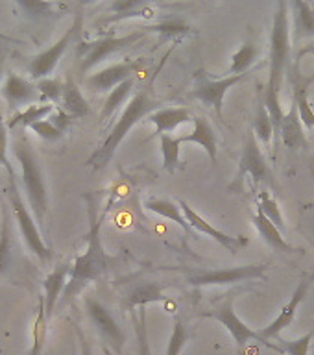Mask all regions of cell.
<instances>
[{"label":"cell","instance_id":"6da1fadb","mask_svg":"<svg viewBox=\"0 0 314 355\" xmlns=\"http://www.w3.org/2000/svg\"><path fill=\"white\" fill-rule=\"evenodd\" d=\"M87 200V215H89V232H87V246L82 255H78L76 261L72 263V272L67 283L65 293H63V304H69L74 296L82 293L89 283L98 282L105 272L110 270L111 257L105 252L100 230H102V218L98 216V207L93 194H85Z\"/></svg>","mask_w":314,"mask_h":355},{"label":"cell","instance_id":"7a4b0ae2","mask_svg":"<svg viewBox=\"0 0 314 355\" xmlns=\"http://www.w3.org/2000/svg\"><path fill=\"white\" fill-rule=\"evenodd\" d=\"M13 154L21 166V183L26 193L30 211L39 224H43L46 209H49V189L44 180L41 159L35 154L32 143L24 137V130L13 139Z\"/></svg>","mask_w":314,"mask_h":355},{"label":"cell","instance_id":"3957f363","mask_svg":"<svg viewBox=\"0 0 314 355\" xmlns=\"http://www.w3.org/2000/svg\"><path fill=\"white\" fill-rule=\"evenodd\" d=\"M157 105L159 104H157L146 91H141V93L135 94V96L128 102L126 110H124V113L121 115V119L115 122V126L111 128L110 135L104 139V143L100 144V148L89 157L87 165L93 166L94 171L104 168V166L111 161V157L115 155L116 148L121 146L122 141L126 139L130 130H132L143 116L154 113V110H157Z\"/></svg>","mask_w":314,"mask_h":355},{"label":"cell","instance_id":"277c9868","mask_svg":"<svg viewBox=\"0 0 314 355\" xmlns=\"http://www.w3.org/2000/svg\"><path fill=\"white\" fill-rule=\"evenodd\" d=\"M6 171H8V196H10V205L13 209V216H15L19 232H21L30 252L33 255H37L41 263H49L54 257V252L43 241L35 216H33L32 211L28 209V205L24 204V198H22L21 191H19V183H17L15 168L11 166V163L6 166Z\"/></svg>","mask_w":314,"mask_h":355},{"label":"cell","instance_id":"5b68a950","mask_svg":"<svg viewBox=\"0 0 314 355\" xmlns=\"http://www.w3.org/2000/svg\"><path fill=\"white\" fill-rule=\"evenodd\" d=\"M287 2H277L274 24L270 35V76L266 85L279 91L283 85V76L287 71L288 58H290V22H288Z\"/></svg>","mask_w":314,"mask_h":355},{"label":"cell","instance_id":"8992f818","mask_svg":"<svg viewBox=\"0 0 314 355\" xmlns=\"http://www.w3.org/2000/svg\"><path fill=\"white\" fill-rule=\"evenodd\" d=\"M233 300H235V296H233V294H227L226 300H222L220 304L216 305L215 309L209 311V313H205V315L213 316L215 320L220 322L222 326L226 327L227 331L232 333L233 340H235V344H237V348H238V352H241V355H244V349H246V346H248L250 340H259V343H263L270 349H276V352H279V354H281L283 349L279 344H274V343H270V340H265V338L261 337L259 333L254 331L252 327L246 326V324H244V322L238 318L237 313H235V309H233Z\"/></svg>","mask_w":314,"mask_h":355},{"label":"cell","instance_id":"52a82bcc","mask_svg":"<svg viewBox=\"0 0 314 355\" xmlns=\"http://www.w3.org/2000/svg\"><path fill=\"white\" fill-rule=\"evenodd\" d=\"M144 35H146V32L139 30V32H132L128 33V35H122V37H102L96 39V41H91V43H83L82 46H80V54H82L80 71H91L93 67L102 63V61H104L105 58H110L111 54H115V52H121V50L130 49L133 44H137Z\"/></svg>","mask_w":314,"mask_h":355},{"label":"cell","instance_id":"ba28073f","mask_svg":"<svg viewBox=\"0 0 314 355\" xmlns=\"http://www.w3.org/2000/svg\"><path fill=\"white\" fill-rule=\"evenodd\" d=\"M244 176H252L254 183H274V174L272 168L268 166V161L265 159V155L261 152L259 143L254 133H250L246 139V144L243 148V155L238 161V172L235 182H233V189H241Z\"/></svg>","mask_w":314,"mask_h":355},{"label":"cell","instance_id":"9c48e42d","mask_svg":"<svg viewBox=\"0 0 314 355\" xmlns=\"http://www.w3.org/2000/svg\"><path fill=\"white\" fill-rule=\"evenodd\" d=\"M80 28H82V15H78L74 19L72 26L52 46L43 50L41 54H35L33 58H30V61H28V72H30V76L35 78L37 82L43 80V78H49V74H52V71L58 67L61 55L65 54V50L69 49V44L72 43V39H74V35H76Z\"/></svg>","mask_w":314,"mask_h":355},{"label":"cell","instance_id":"30bf717a","mask_svg":"<svg viewBox=\"0 0 314 355\" xmlns=\"http://www.w3.org/2000/svg\"><path fill=\"white\" fill-rule=\"evenodd\" d=\"M85 311H87L94 327L98 329L100 337L104 338L105 344L116 355H121L124 344H126V335L122 331V327L119 326V322L115 320V316L111 315V311L93 296H85Z\"/></svg>","mask_w":314,"mask_h":355},{"label":"cell","instance_id":"8fae6325","mask_svg":"<svg viewBox=\"0 0 314 355\" xmlns=\"http://www.w3.org/2000/svg\"><path fill=\"white\" fill-rule=\"evenodd\" d=\"M268 266L266 265H243L226 270H207L189 276V283L194 287H211V285H233V283L248 282L265 277Z\"/></svg>","mask_w":314,"mask_h":355},{"label":"cell","instance_id":"7c38bea8","mask_svg":"<svg viewBox=\"0 0 314 355\" xmlns=\"http://www.w3.org/2000/svg\"><path fill=\"white\" fill-rule=\"evenodd\" d=\"M248 74L226 76L224 80H211L205 72H198V74H196V85H194L193 96L194 98L202 100L204 104L213 105L216 111V115L222 116V113H224V96H226L227 89H232L235 83L243 82Z\"/></svg>","mask_w":314,"mask_h":355},{"label":"cell","instance_id":"4fadbf2b","mask_svg":"<svg viewBox=\"0 0 314 355\" xmlns=\"http://www.w3.org/2000/svg\"><path fill=\"white\" fill-rule=\"evenodd\" d=\"M0 94L11 107H22V105H33V104H46L39 93L37 83H32L26 78L19 76L15 72H10L6 76Z\"/></svg>","mask_w":314,"mask_h":355},{"label":"cell","instance_id":"5bb4252c","mask_svg":"<svg viewBox=\"0 0 314 355\" xmlns=\"http://www.w3.org/2000/svg\"><path fill=\"white\" fill-rule=\"evenodd\" d=\"M180 207H182L183 215L187 218L189 226L193 227V232H200V233H205V235H209L213 241L224 246V248L229 252V254H237L238 250L244 248L246 244H248V237H243V235H238V237H233V235H227V233L220 232V230H216L209 224V222L205 220L204 216H200L196 211L187 204V202H180Z\"/></svg>","mask_w":314,"mask_h":355},{"label":"cell","instance_id":"9a60e30c","mask_svg":"<svg viewBox=\"0 0 314 355\" xmlns=\"http://www.w3.org/2000/svg\"><path fill=\"white\" fill-rule=\"evenodd\" d=\"M141 61H121L115 65H110L102 69V71L94 72L85 80L87 87L94 93H105V91H113L116 85H121L122 82H126L133 74L139 71Z\"/></svg>","mask_w":314,"mask_h":355},{"label":"cell","instance_id":"2e32d148","mask_svg":"<svg viewBox=\"0 0 314 355\" xmlns=\"http://www.w3.org/2000/svg\"><path fill=\"white\" fill-rule=\"evenodd\" d=\"M313 283H314V274H309V276L302 277V282L298 283V287H296L294 294L290 296V300H288V304L281 309L279 316H277L276 320L272 322L270 326H266L265 329H261L259 331L261 337L265 338V340H270V338H279V335H281L283 329L293 324L294 316H296V311H298L299 304L304 302L305 294L309 293V288Z\"/></svg>","mask_w":314,"mask_h":355},{"label":"cell","instance_id":"e0dca14e","mask_svg":"<svg viewBox=\"0 0 314 355\" xmlns=\"http://www.w3.org/2000/svg\"><path fill=\"white\" fill-rule=\"evenodd\" d=\"M313 78H305L302 72H299V65H296L290 69V83H293V102L298 105L299 119H302V124H304L307 130H313L314 128V111L309 104V87L313 85Z\"/></svg>","mask_w":314,"mask_h":355},{"label":"cell","instance_id":"ac0fdd59","mask_svg":"<svg viewBox=\"0 0 314 355\" xmlns=\"http://www.w3.org/2000/svg\"><path fill=\"white\" fill-rule=\"evenodd\" d=\"M71 272H72L71 263H63V265L55 266L54 270L44 277L43 298H44V309H46V316H49V318L50 315H52V311H54L60 296H63V293H65V287H67V283H69V277H71Z\"/></svg>","mask_w":314,"mask_h":355},{"label":"cell","instance_id":"d6986e66","mask_svg":"<svg viewBox=\"0 0 314 355\" xmlns=\"http://www.w3.org/2000/svg\"><path fill=\"white\" fill-rule=\"evenodd\" d=\"M279 139L287 148H305L307 146V137H305L304 124L299 119L298 105L290 104L287 115H283L281 128H279Z\"/></svg>","mask_w":314,"mask_h":355},{"label":"cell","instance_id":"ffe728a7","mask_svg":"<svg viewBox=\"0 0 314 355\" xmlns=\"http://www.w3.org/2000/svg\"><path fill=\"white\" fill-rule=\"evenodd\" d=\"M148 121L155 126V135L161 137L191 121V113L187 107H159L154 113H150Z\"/></svg>","mask_w":314,"mask_h":355},{"label":"cell","instance_id":"44dd1931","mask_svg":"<svg viewBox=\"0 0 314 355\" xmlns=\"http://www.w3.org/2000/svg\"><path fill=\"white\" fill-rule=\"evenodd\" d=\"M182 143H194L200 144L202 148L207 152L209 159L215 163L216 161V135L213 126L209 124V121L205 116H194L193 119V132L187 133V135H182L180 137Z\"/></svg>","mask_w":314,"mask_h":355},{"label":"cell","instance_id":"7402d4cb","mask_svg":"<svg viewBox=\"0 0 314 355\" xmlns=\"http://www.w3.org/2000/svg\"><path fill=\"white\" fill-rule=\"evenodd\" d=\"M254 224L261 237H263V241L274 250H277V252H287V254H296V252H299V250H296L285 241V237L281 235V230L263 213L261 207H257V211H255Z\"/></svg>","mask_w":314,"mask_h":355},{"label":"cell","instance_id":"603a6c76","mask_svg":"<svg viewBox=\"0 0 314 355\" xmlns=\"http://www.w3.org/2000/svg\"><path fill=\"white\" fill-rule=\"evenodd\" d=\"M155 302H165V304L168 302V298L165 296V288L157 282L143 283L126 296V307L130 311H133L135 307H146L148 304H155Z\"/></svg>","mask_w":314,"mask_h":355},{"label":"cell","instance_id":"cb8c5ba5","mask_svg":"<svg viewBox=\"0 0 314 355\" xmlns=\"http://www.w3.org/2000/svg\"><path fill=\"white\" fill-rule=\"evenodd\" d=\"M61 110L67 111L71 116L82 119V116L89 115V104L85 96L82 94L78 83L74 82V78H67L65 87H63V96H61Z\"/></svg>","mask_w":314,"mask_h":355},{"label":"cell","instance_id":"d4e9b609","mask_svg":"<svg viewBox=\"0 0 314 355\" xmlns=\"http://www.w3.org/2000/svg\"><path fill=\"white\" fill-rule=\"evenodd\" d=\"M13 261H15V254H13V241H11L10 207L2 204V220H0V276L11 270Z\"/></svg>","mask_w":314,"mask_h":355},{"label":"cell","instance_id":"484cf974","mask_svg":"<svg viewBox=\"0 0 314 355\" xmlns=\"http://www.w3.org/2000/svg\"><path fill=\"white\" fill-rule=\"evenodd\" d=\"M294 10V41L314 37V8L304 0H296L288 4Z\"/></svg>","mask_w":314,"mask_h":355},{"label":"cell","instance_id":"4316f807","mask_svg":"<svg viewBox=\"0 0 314 355\" xmlns=\"http://www.w3.org/2000/svg\"><path fill=\"white\" fill-rule=\"evenodd\" d=\"M144 205H146V209L152 211V213H155V215L163 216V218H168V220H172L174 224H177V226L182 227L183 232L193 233V227L189 226V222H187V218H185V215H183L182 207H180L177 204H174L172 200L150 198Z\"/></svg>","mask_w":314,"mask_h":355},{"label":"cell","instance_id":"83f0119b","mask_svg":"<svg viewBox=\"0 0 314 355\" xmlns=\"http://www.w3.org/2000/svg\"><path fill=\"white\" fill-rule=\"evenodd\" d=\"M55 105L54 104H33L24 107L22 111H19L10 122H6L8 124V130H15V128H30L35 122L46 121L52 113H54Z\"/></svg>","mask_w":314,"mask_h":355},{"label":"cell","instance_id":"f1b7e54d","mask_svg":"<svg viewBox=\"0 0 314 355\" xmlns=\"http://www.w3.org/2000/svg\"><path fill=\"white\" fill-rule=\"evenodd\" d=\"M135 87V78H130L126 82H122L121 85H116L113 91L110 93V96L105 98V104L102 107V121H110L111 116L115 115L119 107H121L126 98L132 93V89Z\"/></svg>","mask_w":314,"mask_h":355},{"label":"cell","instance_id":"f546056e","mask_svg":"<svg viewBox=\"0 0 314 355\" xmlns=\"http://www.w3.org/2000/svg\"><path fill=\"white\" fill-rule=\"evenodd\" d=\"M257 54H259V50L255 46L254 43H246L241 46V49L232 55V67H229V72H232V76H237V74H248L250 67L254 65L255 61H257Z\"/></svg>","mask_w":314,"mask_h":355},{"label":"cell","instance_id":"4dcf8cb0","mask_svg":"<svg viewBox=\"0 0 314 355\" xmlns=\"http://www.w3.org/2000/svg\"><path fill=\"white\" fill-rule=\"evenodd\" d=\"M46 322H49V316H46V309H44V298L41 296L39 298L37 316H35V322H33L32 327V348H30V355H41V352H43L44 340H46Z\"/></svg>","mask_w":314,"mask_h":355},{"label":"cell","instance_id":"1f68e13d","mask_svg":"<svg viewBox=\"0 0 314 355\" xmlns=\"http://www.w3.org/2000/svg\"><path fill=\"white\" fill-rule=\"evenodd\" d=\"M254 130L255 137L259 139L263 144H266V146H270L272 141H274V135H276V128H274V122H272L270 115H268L265 102H261L259 107H257V113H255L254 119Z\"/></svg>","mask_w":314,"mask_h":355},{"label":"cell","instance_id":"d6a6232c","mask_svg":"<svg viewBox=\"0 0 314 355\" xmlns=\"http://www.w3.org/2000/svg\"><path fill=\"white\" fill-rule=\"evenodd\" d=\"M161 154H163V168L166 172H174L180 166V146L182 141L180 137H172V135H161Z\"/></svg>","mask_w":314,"mask_h":355},{"label":"cell","instance_id":"836d02e7","mask_svg":"<svg viewBox=\"0 0 314 355\" xmlns=\"http://www.w3.org/2000/svg\"><path fill=\"white\" fill-rule=\"evenodd\" d=\"M133 329H135V338H137V355H152L148 338V327H146V307H139V313L132 311Z\"/></svg>","mask_w":314,"mask_h":355},{"label":"cell","instance_id":"e575fe53","mask_svg":"<svg viewBox=\"0 0 314 355\" xmlns=\"http://www.w3.org/2000/svg\"><path fill=\"white\" fill-rule=\"evenodd\" d=\"M148 32H157L163 39L171 37H180V35H185V33L191 32V28L183 19L180 17H168L165 21L157 22V24H152V26L146 28Z\"/></svg>","mask_w":314,"mask_h":355},{"label":"cell","instance_id":"d590c367","mask_svg":"<svg viewBox=\"0 0 314 355\" xmlns=\"http://www.w3.org/2000/svg\"><path fill=\"white\" fill-rule=\"evenodd\" d=\"M257 207H261L263 213H265V215L268 216V218H270V220L279 227V230H285L281 209H279V205H277V202L274 200V196H272L268 191H261L259 198H257Z\"/></svg>","mask_w":314,"mask_h":355},{"label":"cell","instance_id":"8d00e7d4","mask_svg":"<svg viewBox=\"0 0 314 355\" xmlns=\"http://www.w3.org/2000/svg\"><path fill=\"white\" fill-rule=\"evenodd\" d=\"M189 340V331L185 322L182 318H176L174 320V327H172L171 340H168V348H166L165 355H182L183 348Z\"/></svg>","mask_w":314,"mask_h":355},{"label":"cell","instance_id":"74e56055","mask_svg":"<svg viewBox=\"0 0 314 355\" xmlns=\"http://www.w3.org/2000/svg\"><path fill=\"white\" fill-rule=\"evenodd\" d=\"M17 8H21L28 17L39 19V17L52 15V11H55V8H63V6H58L54 2H41V0L39 2L37 0H19Z\"/></svg>","mask_w":314,"mask_h":355},{"label":"cell","instance_id":"f35d334b","mask_svg":"<svg viewBox=\"0 0 314 355\" xmlns=\"http://www.w3.org/2000/svg\"><path fill=\"white\" fill-rule=\"evenodd\" d=\"M63 87H65V83L58 80V78H43V80L37 82L39 93H41L46 104H50V102H61Z\"/></svg>","mask_w":314,"mask_h":355},{"label":"cell","instance_id":"ab89813d","mask_svg":"<svg viewBox=\"0 0 314 355\" xmlns=\"http://www.w3.org/2000/svg\"><path fill=\"white\" fill-rule=\"evenodd\" d=\"M313 333H307L298 340H285V338H279L277 344L281 346V349L287 355H307L311 348V340H313Z\"/></svg>","mask_w":314,"mask_h":355},{"label":"cell","instance_id":"60d3db41","mask_svg":"<svg viewBox=\"0 0 314 355\" xmlns=\"http://www.w3.org/2000/svg\"><path fill=\"white\" fill-rule=\"evenodd\" d=\"M30 130H32L33 133H37L39 137L44 139V141H60V139L63 137V133H61L60 130H58V128L49 121L35 122V124L30 126Z\"/></svg>","mask_w":314,"mask_h":355},{"label":"cell","instance_id":"b9f144b4","mask_svg":"<svg viewBox=\"0 0 314 355\" xmlns=\"http://www.w3.org/2000/svg\"><path fill=\"white\" fill-rule=\"evenodd\" d=\"M8 124L4 122V119L0 116V166L10 165V159H8V144H10V137H8Z\"/></svg>","mask_w":314,"mask_h":355},{"label":"cell","instance_id":"7bdbcfd3","mask_svg":"<svg viewBox=\"0 0 314 355\" xmlns=\"http://www.w3.org/2000/svg\"><path fill=\"white\" fill-rule=\"evenodd\" d=\"M71 119L72 116L67 113V111H63L61 107H55L54 113L46 119L49 122H52L58 130H60L61 133H65L67 130H69V126H71Z\"/></svg>","mask_w":314,"mask_h":355},{"label":"cell","instance_id":"ee69618b","mask_svg":"<svg viewBox=\"0 0 314 355\" xmlns=\"http://www.w3.org/2000/svg\"><path fill=\"white\" fill-rule=\"evenodd\" d=\"M78 335H80V343H82V355H93V349L89 346V340L83 337V333L78 329Z\"/></svg>","mask_w":314,"mask_h":355},{"label":"cell","instance_id":"f6af8a7d","mask_svg":"<svg viewBox=\"0 0 314 355\" xmlns=\"http://www.w3.org/2000/svg\"><path fill=\"white\" fill-rule=\"evenodd\" d=\"M309 54H314V43L305 44L304 49L299 50L298 55H296V63H298V65H299V60H302V58H305V55H309Z\"/></svg>","mask_w":314,"mask_h":355},{"label":"cell","instance_id":"bcb514c9","mask_svg":"<svg viewBox=\"0 0 314 355\" xmlns=\"http://www.w3.org/2000/svg\"><path fill=\"white\" fill-rule=\"evenodd\" d=\"M0 41H4V43H21V41H19V39H15V37H11V35H8V33H4V32H0Z\"/></svg>","mask_w":314,"mask_h":355},{"label":"cell","instance_id":"7dc6e473","mask_svg":"<svg viewBox=\"0 0 314 355\" xmlns=\"http://www.w3.org/2000/svg\"><path fill=\"white\" fill-rule=\"evenodd\" d=\"M2 76H4V52L0 50V82H2ZM2 87V85H0Z\"/></svg>","mask_w":314,"mask_h":355},{"label":"cell","instance_id":"c3c4849f","mask_svg":"<svg viewBox=\"0 0 314 355\" xmlns=\"http://www.w3.org/2000/svg\"><path fill=\"white\" fill-rule=\"evenodd\" d=\"M107 355H110V354H107Z\"/></svg>","mask_w":314,"mask_h":355}]
</instances>
